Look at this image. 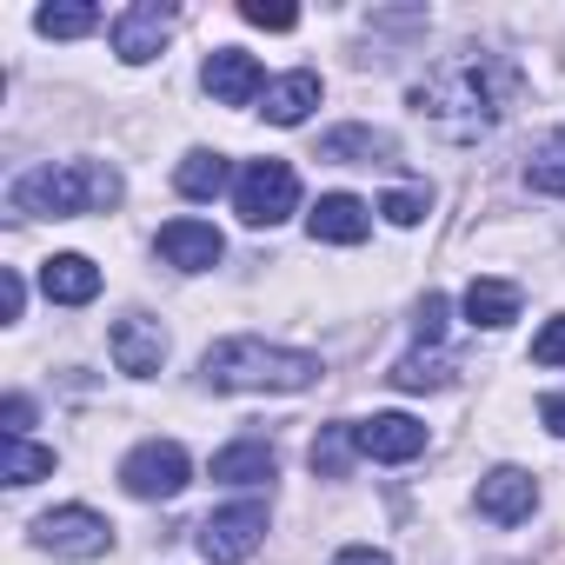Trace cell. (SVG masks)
Returning <instances> with one entry per match:
<instances>
[{
  "label": "cell",
  "mask_w": 565,
  "mask_h": 565,
  "mask_svg": "<svg viewBox=\"0 0 565 565\" xmlns=\"http://www.w3.org/2000/svg\"><path fill=\"white\" fill-rule=\"evenodd\" d=\"M512 87H519V81H512V67H505L499 54H446V61H433L426 81L413 87V114H419L439 140L479 147V140L505 120Z\"/></svg>",
  "instance_id": "obj_1"
},
{
  "label": "cell",
  "mask_w": 565,
  "mask_h": 565,
  "mask_svg": "<svg viewBox=\"0 0 565 565\" xmlns=\"http://www.w3.org/2000/svg\"><path fill=\"white\" fill-rule=\"evenodd\" d=\"M120 200V173L107 160H61V167H34L8 186L14 220H81Z\"/></svg>",
  "instance_id": "obj_2"
},
{
  "label": "cell",
  "mask_w": 565,
  "mask_h": 565,
  "mask_svg": "<svg viewBox=\"0 0 565 565\" xmlns=\"http://www.w3.org/2000/svg\"><path fill=\"white\" fill-rule=\"evenodd\" d=\"M200 380H206L213 393H300V386L320 380V360H313V353H294V347H266V340L239 333V340L206 347Z\"/></svg>",
  "instance_id": "obj_3"
},
{
  "label": "cell",
  "mask_w": 565,
  "mask_h": 565,
  "mask_svg": "<svg viewBox=\"0 0 565 565\" xmlns=\"http://www.w3.org/2000/svg\"><path fill=\"white\" fill-rule=\"evenodd\" d=\"M233 206H239L246 226H279V220L300 206V173L287 160H253L233 180Z\"/></svg>",
  "instance_id": "obj_4"
},
{
  "label": "cell",
  "mask_w": 565,
  "mask_h": 565,
  "mask_svg": "<svg viewBox=\"0 0 565 565\" xmlns=\"http://www.w3.org/2000/svg\"><path fill=\"white\" fill-rule=\"evenodd\" d=\"M259 539H266V505L239 499V505H226V512H213L200 525V558L206 565H239V558L259 552Z\"/></svg>",
  "instance_id": "obj_5"
},
{
  "label": "cell",
  "mask_w": 565,
  "mask_h": 565,
  "mask_svg": "<svg viewBox=\"0 0 565 565\" xmlns=\"http://www.w3.org/2000/svg\"><path fill=\"white\" fill-rule=\"evenodd\" d=\"M186 479H193V466H186V452H180L173 439H147V446H134L127 466H120V486H127L134 499H173V492H186Z\"/></svg>",
  "instance_id": "obj_6"
},
{
  "label": "cell",
  "mask_w": 565,
  "mask_h": 565,
  "mask_svg": "<svg viewBox=\"0 0 565 565\" xmlns=\"http://www.w3.org/2000/svg\"><path fill=\"white\" fill-rule=\"evenodd\" d=\"M34 539H41L54 558H100V552L114 545V525H107L100 512H87V505H61V512H47V519L34 525Z\"/></svg>",
  "instance_id": "obj_7"
},
{
  "label": "cell",
  "mask_w": 565,
  "mask_h": 565,
  "mask_svg": "<svg viewBox=\"0 0 565 565\" xmlns=\"http://www.w3.org/2000/svg\"><path fill=\"white\" fill-rule=\"evenodd\" d=\"M353 446H360L366 459H380V466H406V459L426 452V426H419L413 413H373V419L353 426Z\"/></svg>",
  "instance_id": "obj_8"
},
{
  "label": "cell",
  "mask_w": 565,
  "mask_h": 565,
  "mask_svg": "<svg viewBox=\"0 0 565 565\" xmlns=\"http://www.w3.org/2000/svg\"><path fill=\"white\" fill-rule=\"evenodd\" d=\"M167 28H173V8H160V0H140V8L114 14V54H120L127 67H147V61L160 54Z\"/></svg>",
  "instance_id": "obj_9"
},
{
  "label": "cell",
  "mask_w": 565,
  "mask_h": 565,
  "mask_svg": "<svg viewBox=\"0 0 565 565\" xmlns=\"http://www.w3.org/2000/svg\"><path fill=\"white\" fill-rule=\"evenodd\" d=\"M107 347H114V366H120V373H134V380L160 373V360H167V333H160V320H147V313L114 320Z\"/></svg>",
  "instance_id": "obj_10"
},
{
  "label": "cell",
  "mask_w": 565,
  "mask_h": 565,
  "mask_svg": "<svg viewBox=\"0 0 565 565\" xmlns=\"http://www.w3.org/2000/svg\"><path fill=\"white\" fill-rule=\"evenodd\" d=\"M532 505H539L532 472L499 466V472H486V479H479V512H486L492 525H519V519H532Z\"/></svg>",
  "instance_id": "obj_11"
},
{
  "label": "cell",
  "mask_w": 565,
  "mask_h": 565,
  "mask_svg": "<svg viewBox=\"0 0 565 565\" xmlns=\"http://www.w3.org/2000/svg\"><path fill=\"white\" fill-rule=\"evenodd\" d=\"M41 294L54 307H87L100 294V266L87 253H54V259H41Z\"/></svg>",
  "instance_id": "obj_12"
},
{
  "label": "cell",
  "mask_w": 565,
  "mask_h": 565,
  "mask_svg": "<svg viewBox=\"0 0 565 565\" xmlns=\"http://www.w3.org/2000/svg\"><path fill=\"white\" fill-rule=\"evenodd\" d=\"M259 87H266V81H259V61H253V54H239V47H213V54H206V94H213L220 107H246Z\"/></svg>",
  "instance_id": "obj_13"
},
{
  "label": "cell",
  "mask_w": 565,
  "mask_h": 565,
  "mask_svg": "<svg viewBox=\"0 0 565 565\" xmlns=\"http://www.w3.org/2000/svg\"><path fill=\"white\" fill-rule=\"evenodd\" d=\"M160 253H167V266H180V273H206V266L226 253V239H220L206 220H167V226H160Z\"/></svg>",
  "instance_id": "obj_14"
},
{
  "label": "cell",
  "mask_w": 565,
  "mask_h": 565,
  "mask_svg": "<svg viewBox=\"0 0 565 565\" xmlns=\"http://www.w3.org/2000/svg\"><path fill=\"white\" fill-rule=\"evenodd\" d=\"M320 160H340V167H386L399 160V140L380 134V127H333L320 140Z\"/></svg>",
  "instance_id": "obj_15"
},
{
  "label": "cell",
  "mask_w": 565,
  "mask_h": 565,
  "mask_svg": "<svg viewBox=\"0 0 565 565\" xmlns=\"http://www.w3.org/2000/svg\"><path fill=\"white\" fill-rule=\"evenodd\" d=\"M366 200H353V193H327L313 213H307V233L313 239H327V246H360L366 239Z\"/></svg>",
  "instance_id": "obj_16"
},
{
  "label": "cell",
  "mask_w": 565,
  "mask_h": 565,
  "mask_svg": "<svg viewBox=\"0 0 565 565\" xmlns=\"http://www.w3.org/2000/svg\"><path fill=\"white\" fill-rule=\"evenodd\" d=\"M273 466H279V459H273L266 439H233V446L213 452V479H220V486H266Z\"/></svg>",
  "instance_id": "obj_17"
},
{
  "label": "cell",
  "mask_w": 565,
  "mask_h": 565,
  "mask_svg": "<svg viewBox=\"0 0 565 565\" xmlns=\"http://www.w3.org/2000/svg\"><path fill=\"white\" fill-rule=\"evenodd\" d=\"M313 107H320V74H307V67L266 87V120H273V127H300Z\"/></svg>",
  "instance_id": "obj_18"
},
{
  "label": "cell",
  "mask_w": 565,
  "mask_h": 565,
  "mask_svg": "<svg viewBox=\"0 0 565 565\" xmlns=\"http://www.w3.org/2000/svg\"><path fill=\"white\" fill-rule=\"evenodd\" d=\"M466 320L472 327H512L519 320V287H512V279H472V287H466Z\"/></svg>",
  "instance_id": "obj_19"
},
{
  "label": "cell",
  "mask_w": 565,
  "mask_h": 565,
  "mask_svg": "<svg viewBox=\"0 0 565 565\" xmlns=\"http://www.w3.org/2000/svg\"><path fill=\"white\" fill-rule=\"evenodd\" d=\"M452 373H459V360H452V353H439V347H433V353H426V347H413L386 380H393L399 393H439V386H452Z\"/></svg>",
  "instance_id": "obj_20"
},
{
  "label": "cell",
  "mask_w": 565,
  "mask_h": 565,
  "mask_svg": "<svg viewBox=\"0 0 565 565\" xmlns=\"http://www.w3.org/2000/svg\"><path fill=\"white\" fill-rule=\"evenodd\" d=\"M226 180H233V167H226L220 153H206V147H200V153H186V160H180V173H173V186H180L186 200H213V193H226Z\"/></svg>",
  "instance_id": "obj_21"
},
{
  "label": "cell",
  "mask_w": 565,
  "mask_h": 565,
  "mask_svg": "<svg viewBox=\"0 0 565 565\" xmlns=\"http://www.w3.org/2000/svg\"><path fill=\"white\" fill-rule=\"evenodd\" d=\"M525 186H532V193H558V200H565V127H558V134H545V140L525 153Z\"/></svg>",
  "instance_id": "obj_22"
},
{
  "label": "cell",
  "mask_w": 565,
  "mask_h": 565,
  "mask_svg": "<svg viewBox=\"0 0 565 565\" xmlns=\"http://www.w3.org/2000/svg\"><path fill=\"white\" fill-rule=\"evenodd\" d=\"M54 472V446H28V439H8V459H0V479L8 486H34Z\"/></svg>",
  "instance_id": "obj_23"
},
{
  "label": "cell",
  "mask_w": 565,
  "mask_h": 565,
  "mask_svg": "<svg viewBox=\"0 0 565 565\" xmlns=\"http://www.w3.org/2000/svg\"><path fill=\"white\" fill-rule=\"evenodd\" d=\"M34 28H41L47 41H81V34H94V28H100V8H41V14H34Z\"/></svg>",
  "instance_id": "obj_24"
},
{
  "label": "cell",
  "mask_w": 565,
  "mask_h": 565,
  "mask_svg": "<svg viewBox=\"0 0 565 565\" xmlns=\"http://www.w3.org/2000/svg\"><path fill=\"white\" fill-rule=\"evenodd\" d=\"M347 452H360V446H353V426H327V433L313 439V472L340 479V472H347Z\"/></svg>",
  "instance_id": "obj_25"
},
{
  "label": "cell",
  "mask_w": 565,
  "mask_h": 565,
  "mask_svg": "<svg viewBox=\"0 0 565 565\" xmlns=\"http://www.w3.org/2000/svg\"><path fill=\"white\" fill-rule=\"evenodd\" d=\"M413 340H419L426 353H433V347L446 340V300H439V294H426V300H419V320H413Z\"/></svg>",
  "instance_id": "obj_26"
},
{
  "label": "cell",
  "mask_w": 565,
  "mask_h": 565,
  "mask_svg": "<svg viewBox=\"0 0 565 565\" xmlns=\"http://www.w3.org/2000/svg\"><path fill=\"white\" fill-rule=\"evenodd\" d=\"M239 21H246V28H266V34H287L300 14H294V8H266V0H246V8H239Z\"/></svg>",
  "instance_id": "obj_27"
},
{
  "label": "cell",
  "mask_w": 565,
  "mask_h": 565,
  "mask_svg": "<svg viewBox=\"0 0 565 565\" xmlns=\"http://www.w3.org/2000/svg\"><path fill=\"white\" fill-rule=\"evenodd\" d=\"M380 213H386L393 226H419V220H426V193H386Z\"/></svg>",
  "instance_id": "obj_28"
},
{
  "label": "cell",
  "mask_w": 565,
  "mask_h": 565,
  "mask_svg": "<svg viewBox=\"0 0 565 565\" xmlns=\"http://www.w3.org/2000/svg\"><path fill=\"white\" fill-rule=\"evenodd\" d=\"M532 366H565V320H552V327L532 340Z\"/></svg>",
  "instance_id": "obj_29"
},
{
  "label": "cell",
  "mask_w": 565,
  "mask_h": 565,
  "mask_svg": "<svg viewBox=\"0 0 565 565\" xmlns=\"http://www.w3.org/2000/svg\"><path fill=\"white\" fill-rule=\"evenodd\" d=\"M21 307H28L21 273H14V266H0V320H21Z\"/></svg>",
  "instance_id": "obj_30"
},
{
  "label": "cell",
  "mask_w": 565,
  "mask_h": 565,
  "mask_svg": "<svg viewBox=\"0 0 565 565\" xmlns=\"http://www.w3.org/2000/svg\"><path fill=\"white\" fill-rule=\"evenodd\" d=\"M0 419H8V439H28V419H34V406H28V399L14 393L8 406H0Z\"/></svg>",
  "instance_id": "obj_31"
},
{
  "label": "cell",
  "mask_w": 565,
  "mask_h": 565,
  "mask_svg": "<svg viewBox=\"0 0 565 565\" xmlns=\"http://www.w3.org/2000/svg\"><path fill=\"white\" fill-rule=\"evenodd\" d=\"M539 419H545V426L565 439V393H545V399H539Z\"/></svg>",
  "instance_id": "obj_32"
},
{
  "label": "cell",
  "mask_w": 565,
  "mask_h": 565,
  "mask_svg": "<svg viewBox=\"0 0 565 565\" xmlns=\"http://www.w3.org/2000/svg\"><path fill=\"white\" fill-rule=\"evenodd\" d=\"M333 565H393V558H386V552H373V545H347Z\"/></svg>",
  "instance_id": "obj_33"
}]
</instances>
